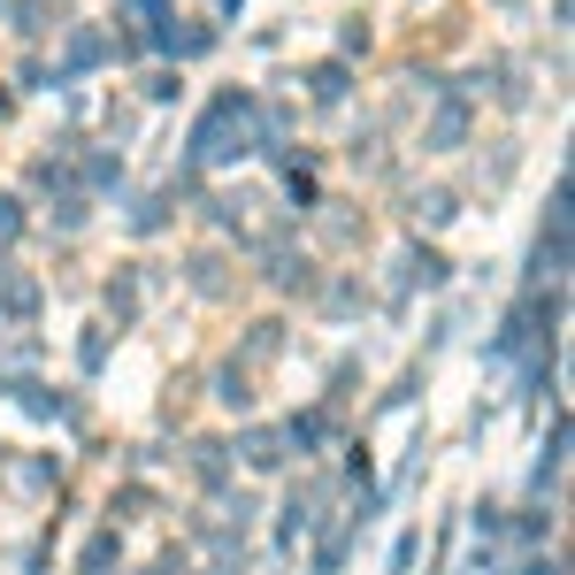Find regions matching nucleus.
I'll use <instances>...</instances> for the list:
<instances>
[{
    "label": "nucleus",
    "instance_id": "obj_1",
    "mask_svg": "<svg viewBox=\"0 0 575 575\" xmlns=\"http://www.w3.org/2000/svg\"><path fill=\"white\" fill-rule=\"evenodd\" d=\"M200 161H231V153H246L254 146V100L246 93H223L215 108H207V124H200Z\"/></svg>",
    "mask_w": 575,
    "mask_h": 575
},
{
    "label": "nucleus",
    "instance_id": "obj_2",
    "mask_svg": "<svg viewBox=\"0 0 575 575\" xmlns=\"http://www.w3.org/2000/svg\"><path fill=\"white\" fill-rule=\"evenodd\" d=\"M285 452H291V430H254L246 437V460H254V468H285Z\"/></svg>",
    "mask_w": 575,
    "mask_h": 575
},
{
    "label": "nucleus",
    "instance_id": "obj_3",
    "mask_svg": "<svg viewBox=\"0 0 575 575\" xmlns=\"http://www.w3.org/2000/svg\"><path fill=\"white\" fill-rule=\"evenodd\" d=\"M452 215H460V207H452V192H415V223H452Z\"/></svg>",
    "mask_w": 575,
    "mask_h": 575
},
{
    "label": "nucleus",
    "instance_id": "obj_4",
    "mask_svg": "<svg viewBox=\"0 0 575 575\" xmlns=\"http://www.w3.org/2000/svg\"><path fill=\"white\" fill-rule=\"evenodd\" d=\"M460 131H468V108H437V124H430V146L445 153V146H460Z\"/></svg>",
    "mask_w": 575,
    "mask_h": 575
},
{
    "label": "nucleus",
    "instance_id": "obj_5",
    "mask_svg": "<svg viewBox=\"0 0 575 575\" xmlns=\"http://www.w3.org/2000/svg\"><path fill=\"white\" fill-rule=\"evenodd\" d=\"M407 277H415V285H445V262H437V254H407Z\"/></svg>",
    "mask_w": 575,
    "mask_h": 575
},
{
    "label": "nucleus",
    "instance_id": "obj_6",
    "mask_svg": "<svg viewBox=\"0 0 575 575\" xmlns=\"http://www.w3.org/2000/svg\"><path fill=\"white\" fill-rule=\"evenodd\" d=\"M338 93H345V70L322 62V70H315V100H338Z\"/></svg>",
    "mask_w": 575,
    "mask_h": 575
},
{
    "label": "nucleus",
    "instance_id": "obj_7",
    "mask_svg": "<svg viewBox=\"0 0 575 575\" xmlns=\"http://www.w3.org/2000/svg\"><path fill=\"white\" fill-rule=\"evenodd\" d=\"M0 307H8V315H15V322H23V315H31V307H39V291H31V285H8V291H0Z\"/></svg>",
    "mask_w": 575,
    "mask_h": 575
},
{
    "label": "nucleus",
    "instance_id": "obj_8",
    "mask_svg": "<svg viewBox=\"0 0 575 575\" xmlns=\"http://www.w3.org/2000/svg\"><path fill=\"white\" fill-rule=\"evenodd\" d=\"M192 452H200V460H192V468H200V476H207V483H223V445H192Z\"/></svg>",
    "mask_w": 575,
    "mask_h": 575
},
{
    "label": "nucleus",
    "instance_id": "obj_9",
    "mask_svg": "<svg viewBox=\"0 0 575 575\" xmlns=\"http://www.w3.org/2000/svg\"><path fill=\"white\" fill-rule=\"evenodd\" d=\"M70 62H77V70H85V62H100V39H93V31H77V39H70Z\"/></svg>",
    "mask_w": 575,
    "mask_h": 575
}]
</instances>
